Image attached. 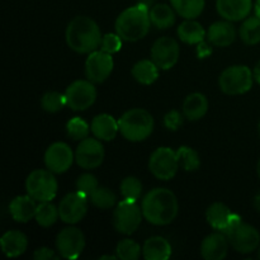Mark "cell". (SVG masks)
<instances>
[{
	"instance_id": "33",
	"label": "cell",
	"mask_w": 260,
	"mask_h": 260,
	"mask_svg": "<svg viewBox=\"0 0 260 260\" xmlns=\"http://www.w3.org/2000/svg\"><path fill=\"white\" fill-rule=\"evenodd\" d=\"M116 255L122 260H137L141 255V246L131 239H124L117 244Z\"/></svg>"
},
{
	"instance_id": "5",
	"label": "cell",
	"mask_w": 260,
	"mask_h": 260,
	"mask_svg": "<svg viewBox=\"0 0 260 260\" xmlns=\"http://www.w3.org/2000/svg\"><path fill=\"white\" fill-rule=\"evenodd\" d=\"M58 184L51 170H33L25 180V190L37 202H51L57 194Z\"/></svg>"
},
{
	"instance_id": "6",
	"label": "cell",
	"mask_w": 260,
	"mask_h": 260,
	"mask_svg": "<svg viewBox=\"0 0 260 260\" xmlns=\"http://www.w3.org/2000/svg\"><path fill=\"white\" fill-rule=\"evenodd\" d=\"M253 81L254 74L248 66L235 65L222 71L218 79V85L228 95H241L250 90Z\"/></svg>"
},
{
	"instance_id": "23",
	"label": "cell",
	"mask_w": 260,
	"mask_h": 260,
	"mask_svg": "<svg viewBox=\"0 0 260 260\" xmlns=\"http://www.w3.org/2000/svg\"><path fill=\"white\" fill-rule=\"evenodd\" d=\"M2 250L8 258L20 256L28 248V239L23 233L18 230L7 231L0 239Z\"/></svg>"
},
{
	"instance_id": "39",
	"label": "cell",
	"mask_w": 260,
	"mask_h": 260,
	"mask_svg": "<svg viewBox=\"0 0 260 260\" xmlns=\"http://www.w3.org/2000/svg\"><path fill=\"white\" fill-rule=\"evenodd\" d=\"M122 37L118 35V33H107V35L103 36L101 43V50L103 52L109 53V55H113V53H117L121 51L122 48Z\"/></svg>"
},
{
	"instance_id": "38",
	"label": "cell",
	"mask_w": 260,
	"mask_h": 260,
	"mask_svg": "<svg viewBox=\"0 0 260 260\" xmlns=\"http://www.w3.org/2000/svg\"><path fill=\"white\" fill-rule=\"evenodd\" d=\"M98 188V179L93 174H89V173L81 174L78 178V180H76V189L79 192L84 193L85 196H88V197H90Z\"/></svg>"
},
{
	"instance_id": "12",
	"label": "cell",
	"mask_w": 260,
	"mask_h": 260,
	"mask_svg": "<svg viewBox=\"0 0 260 260\" xmlns=\"http://www.w3.org/2000/svg\"><path fill=\"white\" fill-rule=\"evenodd\" d=\"M56 248L62 258L78 259L85 248V236L78 228H66L58 233Z\"/></svg>"
},
{
	"instance_id": "15",
	"label": "cell",
	"mask_w": 260,
	"mask_h": 260,
	"mask_svg": "<svg viewBox=\"0 0 260 260\" xmlns=\"http://www.w3.org/2000/svg\"><path fill=\"white\" fill-rule=\"evenodd\" d=\"M114 61L112 55L103 52L102 50L93 51L89 53L85 61V75L88 80L94 84L106 81L113 71Z\"/></svg>"
},
{
	"instance_id": "11",
	"label": "cell",
	"mask_w": 260,
	"mask_h": 260,
	"mask_svg": "<svg viewBox=\"0 0 260 260\" xmlns=\"http://www.w3.org/2000/svg\"><path fill=\"white\" fill-rule=\"evenodd\" d=\"M88 198L79 190L66 194L58 205L61 220L69 225L80 222L88 212Z\"/></svg>"
},
{
	"instance_id": "21",
	"label": "cell",
	"mask_w": 260,
	"mask_h": 260,
	"mask_svg": "<svg viewBox=\"0 0 260 260\" xmlns=\"http://www.w3.org/2000/svg\"><path fill=\"white\" fill-rule=\"evenodd\" d=\"M91 134L101 141H112L116 139L119 131L118 122L114 119L113 116L107 113L98 114L91 121Z\"/></svg>"
},
{
	"instance_id": "22",
	"label": "cell",
	"mask_w": 260,
	"mask_h": 260,
	"mask_svg": "<svg viewBox=\"0 0 260 260\" xmlns=\"http://www.w3.org/2000/svg\"><path fill=\"white\" fill-rule=\"evenodd\" d=\"M207 38L216 47H228L231 43H234L236 38L235 27L230 20L216 22L208 28Z\"/></svg>"
},
{
	"instance_id": "1",
	"label": "cell",
	"mask_w": 260,
	"mask_h": 260,
	"mask_svg": "<svg viewBox=\"0 0 260 260\" xmlns=\"http://www.w3.org/2000/svg\"><path fill=\"white\" fill-rule=\"evenodd\" d=\"M142 215L147 222L155 226L172 223L178 215V200L167 188H155L146 193L141 205Z\"/></svg>"
},
{
	"instance_id": "29",
	"label": "cell",
	"mask_w": 260,
	"mask_h": 260,
	"mask_svg": "<svg viewBox=\"0 0 260 260\" xmlns=\"http://www.w3.org/2000/svg\"><path fill=\"white\" fill-rule=\"evenodd\" d=\"M175 12L184 19H196L205 9L206 0H170Z\"/></svg>"
},
{
	"instance_id": "47",
	"label": "cell",
	"mask_w": 260,
	"mask_h": 260,
	"mask_svg": "<svg viewBox=\"0 0 260 260\" xmlns=\"http://www.w3.org/2000/svg\"><path fill=\"white\" fill-rule=\"evenodd\" d=\"M258 131H259V136H260V121H259V124H258Z\"/></svg>"
},
{
	"instance_id": "13",
	"label": "cell",
	"mask_w": 260,
	"mask_h": 260,
	"mask_svg": "<svg viewBox=\"0 0 260 260\" xmlns=\"http://www.w3.org/2000/svg\"><path fill=\"white\" fill-rule=\"evenodd\" d=\"M104 160V147L102 145L101 140L86 139L81 140L80 144L78 145L75 151V161L78 162L79 167L83 169L91 170L101 167Z\"/></svg>"
},
{
	"instance_id": "20",
	"label": "cell",
	"mask_w": 260,
	"mask_h": 260,
	"mask_svg": "<svg viewBox=\"0 0 260 260\" xmlns=\"http://www.w3.org/2000/svg\"><path fill=\"white\" fill-rule=\"evenodd\" d=\"M37 207V201L27 193L25 196H18L10 202L9 212L13 220L17 222L25 223L35 218Z\"/></svg>"
},
{
	"instance_id": "10",
	"label": "cell",
	"mask_w": 260,
	"mask_h": 260,
	"mask_svg": "<svg viewBox=\"0 0 260 260\" xmlns=\"http://www.w3.org/2000/svg\"><path fill=\"white\" fill-rule=\"evenodd\" d=\"M234 250L240 254H250L259 248L260 234L254 226L241 221L233 230L225 234Z\"/></svg>"
},
{
	"instance_id": "9",
	"label": "cell",
	"mask_w": 260,
	"mask_h": 260,
	"mask_svg": "<svg viewBox=\"0 0 260 260\" xmlns=\"http://www.w3.org/2000/svg\"><path fill=\"white\" fill-rule=\"evenodd\" d=\"M66 107L73 111H85L96 99V89L90 80H76L65 90Z\"/></svg>"
},
{
	"instance_id": "24",
	"label": "cell",
	"mask_w": 260,
	"mask_h": 260,
	"mask_svg": "<svg viewBox=\"0 0 260 260\" xmlns=\"http://www.w3.org/2000/svg\"><path fill=\"white\" fill-rule=\"evenodd\" d=\"M142 255L146 260H168L172 255V245L161 236H152L145 241Z\"/></svg>"
},
{
	"instance_id": "27",
	"label": "cell",
	"mask_w": 260,
	"mask_h": 260,
	"mask_svg": "<svg viewBox=\"0 0 260 260\" xmlns=\"http://www.w3.org/2000/svg\"><path fill=\"white\" fill-rule=\"evenodd\" d=\"M178 36L187 45H198L205 41L206 32L202 25L194 19H185L178 27Z\"/></svg>"
},
{
	"instance_id": "40",
	"label": "cell",
	"mask_w": 260,
	"mask_h": 260,
	"mask_svg": "<svg viewBox=\"0 0 260 260\" xmlns=\"http://www.w3.org/2000/svg\"><path fill=\"white\" fill-rule=\"evenodd\" d=\"M164 124L170 131H177L183 124V116L178 111H170L165 114Z\"/></svg>"
},
{
	"instance_id": "26",
	"label": "cell",
	"mask_w": 260,
	"mask_h": 260,
	"mask_svg": "<svg viewBox=\"0 0 260 260\" xmlns=\"http://www.w3.org/2000/svg\"><path fill=\"white\" fill-rule=\"evenodd\" d=\"M159 70L156 63L152 60H141L132 68V76L137 83L142 85H151L159 78Z\"/></svg>"
},
{
	"instance_id": "32",
	"label": "cell",
	"mask_w": 260,
	"mask_h": 260,
	"mask_svg": "<svg viewBox=\"0 0 260 260\" xmlns=\"http://www.w3.org/2000/svg\"><path fill=\"white\" fill-rule=\"evenodd\" d=\"M177 156L179 167L185 172H196L201 167L200 155L192 147L182 146L177 150Z\"/></svg>"
},
{
	"instance_id": "8",
	"label": "cell",
	"mask_w": 260,
	"mask_h": 260,
	"mask_svg": "<svg viewBox=\"0 0 260 260\" xmlns=\"http://www.w3.org/2000/svg\"><path fill=\"white\" fill-rule=\"evenodd\" d=\"M179 168L177 151L170 147H157L150 156V172L160 180L173 179Z\"/></svg>"
},
{
	"instance_id": "36",
	"label": "cell",
	"mask_w": 260,
	"mask_h": 260,
	"mask_svg": "<svg viewBox=\"0 0 260 260\" xmlns=\"http://www.w3.org/2000/svg\"><path fill=\"white\" fill-rule=\"evenodd\" d=\"M91 129L89 124L80 117H74L66 124V132L75 141H81V140L86 139Z\"/></svg>"
},
{
	"instance_id": "41",
	"label": "cell",
	"mask_w": 260,
	"mask_h": 260,
	"mask_svg": "<svg viewBox=\"0 0 260 260\" xmlns=\"http://www.w3.org/2000/svg\"><path fill=\"white\" fill-rule=\"evenodd\" d=\"M33 258L36 260H48V259H58L57 256L55 255V251L50 248H46V246H42V248H38L37 250L33 254Z\"/></svg>"
},
{
	"instance_id": "16",
	"label": "cell",
	"mask_w": 260,
	"mask_h": 260,
	"mask_svg": "<svg viewBox=\"0 0 260 260\" xmlns=\"http://www.w3.org/2000/svg\"><path fill=\"white\" fill-rule=\"evenodd\" d=\"M75 160V154L65 142H55L45 152V164L55 174L68 172Z\"/></svg>"
},
{
	"instance_id": "28",
	"label": "cell",
	"mask_w": 260,
	"mask_h": 260,
	"mask_svg": "<svg viewBox=\"0 0 260 260\" xmlns=\"http://www.w3.org/2000/svg\"><path fill=\"white\" fill-rule=\"evenodd\" d=\"M174 8L167 4H156L150 9V20L151 24L159 29H167L175 23Z\"/></svg>"
},
{
	"instance_id": "42",
	"label": "cell",
	"mask_w": 260,
	"mask_h": 260,
	"mask_svg": "<svg viewBox=\"0 0 260 260\" xmlns=\"http://www.w3.org/2000/svg\"><path fill=\"white\" fill-rule=\"evenodd\" d=\"M253 74H254V80H255L256 83H258L260 85V60L258 61V63L255 65V68H254Z\"/></svg>"
},
{
	"instance_id": "45",
	"label": "cell",
	"mask_w": 260,
	"mask_h": 260,
	"mask_svg": "<svg viewBox=\"0 0 260 260\" xmlns=\"http://www.w3.org/2000/svg\"><path fill=\"white\" fill-rule=\"evenodd\" d=\"M99 259H101V260H104V259L113 260V259H118V258H117V255H103V256H101Z\"/></svg>"
},
{
	"instance_id": "43",
	"label": "cell",
	"mask_w": 260,
	"mask_h": 260,
	"mask_svg": "<svg viewBox=\"0 0 260 260\" xmlns=\"http://www.w3.org/2000/svg\"><path fill=\"white\" fill-rule=\"evenodd\" d=\"M254 207L256 208V211H259L260 212V193H258L256 197L254 198Z\"/></svg>"
},
{
	"instance_id": "30",
	"label": "cell",
	"mask_w": 260,
	"mask_h": 260,
	"mask_svg": "<svg viewBox=\"0 0 260 260\" xmlns=\"http://www.w3.org/2000/svg\"><path fill=\"white\" fill-rule=\"evenodd\" d=\"M241 41L245 45L254 46L260 42V19L258 17L246 18L239 30Z\"/></svg>"
},
{
	"instance_id": "17",
	"label": "cell",
	"mask_w": 260,
	"mask_h": 260,
	"mask_svg": "<svg viewBox=\"0 0 260 260\" xmlns=\"http://www.w3.org/2000/svg\"><path fill=\"white\" fill-rule=\"evenodd\" d=\"M206 220L210 223L211 228L223 234L233 230L235 226H238L243 221L240 216L231 212L230 208L221 202L213 203L207 208Z\"/></svg>"
},
{
	"instance_id": "44",
	"label": "cell",
	"mask_w": 260,
	"mask_h": 260,
	"mask_svg": "<svg viewBox=\"0 0 260 260\" xmlns=\"http://www.w3.org/2000/svg\"><path fill=\"white\" fill-rule=\"evenodd\" d=\"M254 10H255V15L260 19V0H256L255 7H254Z\"/></svg>"
},
{
	"instance_id": "48",
	"label": "cell",
	"mask_w": 260,
	"mask_h": 260,
	"mask_svg": "<svg viewBox=\"0 0 260 260\" xmlns=\"http://www.w3.org/2000/svg\"><path fill=\"white\" fill-rule=\"evenodd\" d=\"M258 258L260 259V246H259V250H258Z\"/></svg>"
},
{
	"instance_id": "19",
	"label": "cell",
	"mask_w": 260,
	"mask_h": 260,
	"mask_svg": "<svg viewBox=\"0 0 260 260\" xmlns=\"http://www.w3.org/2000/svg\"><path fill=\"white\" fill-rule=\"evenodd\" d=\"M229 239L223 233L208 235L201 244V255L206 260H222L228 255Z\"/></svg>"
},
{
	"instance_id": "2",
	"label": "cell",
	"mask_w": 260,
	"mask_h": 260,
	"mask_svg": "<svg viewBox=\"0 0 260 260\" xmlns=\"http://www.w3.org/2000/svg\"><path fill=\"white\" fill-rule=\"evenodd\" d=\"M66 43L78 53H90L101 47L102 33L95 20L85 15L75 17L66 28Z\"/></svg>"
},
{
	"instance_id": "18",
	"label": "cell",
	"mask_w": 260,
	"mask_h": 260,
	"mask_svg": "<svg viewBox=\"0 0 260 260\" xmlns=\"http://www.w3.org/2000/svg\"><path fill=\"white\" fill-rule=\"evenodd\" d=\"M217 12L223 19L239 22L249 17L253 8L251 0H216Z\"/></svg>"
},
{
	"instance_id": "46",
	"label": "cell",
	"mask_w": 260,
	"mask_h": 260,
	"mask_svg": "<svg viewBox=\"0 0 260 260\" xmlns=\"http://www.w3.org/2000/svg\"><path fill=\"white\" fill-rule=\"evenodd\" d=\"M256 172H258V175L260 178V160L258 161V165H256Z\"/></svg>"
},
{
	"instance_id": "37",
	"label": "cell",
	"mask_w": 260,
	"mask_h": 260,
	"mask_svg": "<svg viewBox=\"0 0 260 260\" xmlns=\"http://www.w3.org/2000/svg\"><path fill=\"white\" fill-rule=\"evenodd\" d=\"M142 183L136 177H127L121 183V194L123 200L137 201L141 197Z\"/></svg>"
},
{
	"instance_id": "7",
	"label": "cell",
	"mask_w": 260,
	"mask_h": 260,
	"mask_svg": "<svg viewBox=\"0 0 260 260\" xmlns=\"http://www.w3.org/2000/svg\"><path fill=\"white\" fill-rule=\"evenodd\" d=\"M142 216V210L136 205V201H121L113 212L114 229L123 235H131L139 229Z\"/></svg>"
},
{
	"instance_id": "34",
	"label": "cell",
	"mask_w": 260,
	"mask_h": 260,
	"mask_svg": "<svg viewBox=\"0 0 260 260\" xmlns=\"http://www.w3.org/2000/svg\"><path fill=\"white\" fill-rule=\"evenodd\" d=\"M93 206L101 208V210H109L113 207L117 202V197L108 188H98L93 194L89 197Z\"/></svg>"
},
{
	"instance_id": "35",
	"label": "cell",
	"mask_w": 260,
	"mask_h": 260,
	"mask_svg": "<svg viewBox=\"0 0 260 260\" xmlns=\"http://www.w3.org/2000/svg\"><path fill=\"white\" fill-rule=\"evenodd\" d=\"M41 107L43 111L48 113H56L61 111L63 107H66L65 94H61L58 91H47L41 99Z\"/></svg>"
},
{
	"instance_id": "14",
	"label": "cell",
	"mask_w": 260,
	"mask_h": 260,
	"mask_svg": "<svg viewBox=\"0 0 260 260\" xmlns=\"http://www.w3.org/2000/svg\"><path fill=\"white\" fill-rule=\"evenodd\" d=\"M179 45L172 37H160L151 47V60L160 70H170L179 58Z\"/></svg>"
},
{
	"instance_id": "25",
	"label": "cell",
	"mask_w": 260,
	"mask_h": 260,
	"mask_svg": "<svg viewBox=\"0 0 260 260\" xmlns=\"http://www.w3.org/2000/svg\"><path fill=\"white\" fill-rule=\"evenodd\" d=\"M208 111V102L203 94L192 93L183 102V114L189 121L203 118Z\"/></svg>"
},
{
	"instance_id": "31",
	"label": "cell",
	"mask_w": 260,
	"mask_h": 260,
	"mask_svg": "<svg viewBox=\"0 0 260 260\" xmlns=\"http://www.w3.org/2000/svg\"><path fill=\"white\" fill-rule=\"evenodd\" d=\"M60 217L58 213V208L51 202H41L37 207V212H36V221L42 228H50L53 223L57 221Z\"/></svg>"
},
{
	"instance_id": "3",
	"label": "cell",
	"mask_w": 260,
	"mask_h": 260,
	"mask_svg": "<svg viewBox=\"0 0 260 260\" xmlns=\"http://www.w3.org/2000/svg\"><path fill=\"white\" fill-rule=\"evenodd\" d=\"M149 5L145 3L129 7L118 15L116 20V32L127 42H136L146 37L150 30Z\"/></svg>"
},
{
	"instance_id": "4",
	"label": "cell",
	"mask_w": 260,
	"mask_h": 260,
	"mask_svg": "<svg viewBox=\"0 0 260 260\" xmlns=\"http://www.w3.org/2000/svg\"><path fill=\"white\" fill-rule=\"evenodd\" d=\"M119 132L127 141L140 142L149 139L154 131V118L142 108H132L124 112L118 121Z\"/></svg>"
}]
</instances>
